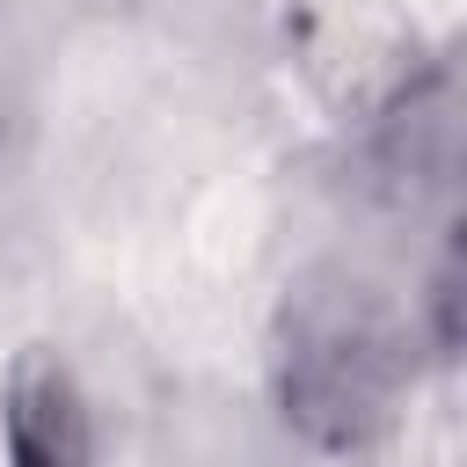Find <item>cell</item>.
Here are the masks:
<instances>
[{
	"label": "cell",
	"mask_w": 467,
	"mask_h": 467,
	"mask_svg": "<svg viewBox=\"0 0 467 467\" xmlns=\"http://www.w3.org/2000/svg\"><path fill=\"white\" fill-rule=\"evenodd\" d=\"M0 467H7V438H0Z\"/></svg>",
	"instance_id": "2"
},
{
	"label": "cell",
	"mask_w": 467,
	"mask_h": 467,
	"mask_svg": "<svg viewBox=\"0 0 467 467\" xmlns=\"http://www.w3.org/2000/svg\"><path fill=\"white\" fill-rule=\"evenodd\" d=\"M51 204L73 263L168 350H248L270 270V182L248 124L182 51L109 29L66 58Z\"/></svg>",
	"instance_id": "1"
}]
</instances>
